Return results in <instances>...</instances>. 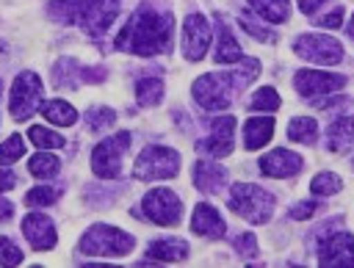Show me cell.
<instances>
[{
    "label": "cell",
    "mask_w": 354,
    "mask_h": 268,
    "mask_svg": "<svg viewBox=\"0 0 354 268\" xmlns=\"http://www.w3.org/2000/svg\"><path fill=\"white\" fill-rule=\"evenodd\" d=\"M41 80L36 72H19L14 86H11V94H8V111L17 122H25L39 105H41Z\"/></svg>",
    "instance_id": "obj_7"
},
{
    "label": "cell",
    "mask_w": 354,
    "mask_h": 268,
    "mask_svg": "<svg viewBox=\"0 0 354 268\" xmlns=\"http://www.w3.org/2000/svg\"><path fill=\"white\" fill-rule=\"evenodd\" d=\"M136 99L144 108H155L163 99V83L158 77H141L136 83Z\"/></svg>",
    "instance_id": "obj_26"
},
{
    "label": "cell",
    "mask_w": 354,
    "mask_h": 268,
    "mask_svg": "<svg viewBox=\"0 0 354 268\" xmlns=\"http://www.w3.org/2000/svg\"><path fill=\"white\" fill-rule=\"evenodd\" d=\"M22 155H25V141H22L19 133L8 135V138L0 144V166H11V163H17Z\"/></svg>",
    "instance_id": "obj_30"
},
{
    "label": "cell",
    "mask_w": 354,
    "mask_h": 268,
    "mask_svg": "<svg viewBox=\"0 0 354 268\" xmlns=\"http://www.w3.org/2000/svg\"><path fill=\"white\" fill-rule=\"evenodd\" d=\"M216 64H238L243 55H241V47L230 30V25L221 19V14H216Z\"/></svg>",
    "instance_id": "obj_19"
},
{
    "label": "cell",
    "mask_w": 354,
    "mask_h": 268,
    "mask_svg": "<svg viewBox=\"0 0 354 268\" xmlns=\"http://www.w3.org/2000/svg\"><path fill=\"white\" fill-rule=\"evenodd\" d=\"M348 36L354 39V14H351V22H348Z\"/></svg>",
    "instance_id": "obj_44"
},
{
    "label": "cell",
    "mask_w": 354,
    "mask_h": 268,
    "mask_svg": "<svg viewBox=\"0 0 354 268\" xmlns=\"http://www.w3.org/2000/svg\"><path fill=\"white\" fill-rule=\"evenodd\" d=\"M227 204L232 213H238L249 224H266L274 216V196L252 182H235L230 188Z\"/></svg>",
    "instance_id": "obj_3"
},
{
    "label": "cell",
    "mask_w": 354,
    "mask_h": 268,
    "mask_svg": "<svg viewBox=\"0 0 354 268\" xmlns=\"http://www.w3.org/2000/svg\"><path fill=\"white\" fill-rule=\"evenodd\" d=\"M22 235L36 251H44V249L55 246V227L44 213H28L22 218Z\"/></svg>",
    "instance_id": "obj_15"
},
{
    "label": "cell",
    "mask_w": 354,
    "mask_h": 268,
    "mask_svg": "<svg viewBox=\"0 0 354 268\" xmlns=\"http://www.w3.org/2000/svg\"><path fill=\"white\" fill-rule=\"evenodd\" d=\"M147 257L160 260V262H177V260H185L188 257V243L180 240V238H160V240H152L149 243Z\"/></svg>",
    "instance_id": "obj_22"
},
{
    "label": "cell",
    "mask_w": 354,
    "mask_h": 268,
    "mask_svg": "<svg viewBox=\"0 0 354 268\" xmlns=\"http://www.w3.org/2000/svg\"><path fill=\"white\" fill-rule=\"evenodd\" d=\"M318 262L321 265H335V268H348L354 265V235L337 232L318 246Z\"/></svg>",
    "instance_id": "obj_13"
},
{
    "label": "cell",
    "mask_w": 354,
    "mask_h": 268,
    "mask_svg": "<svg viewBox=\"0 0 354 268\" xmlns=\"http://www.w3.org/2000/svg\"><path fill=\"white\" fill-rule=\"evenodd\" d=\"M232 141H235V116L224 113V116H216L210 122V135L196 141V149L207 152L213 157H224L232 152Z\"/></svg>",
    "instance_id": "obj_12"
},
{
    "label": "cell",
    "mask_w": 354,
    "mask_h": 268,
    "mask_svg": "<svg viewBox=\"0 0 354 268\" xmlns=\"http://www.w3.org/2000/svg\"><path fill=\"white\" fill-rule=\"evenodd\" d=\"M113 119H116V113L111 108H91L86 113V124H88L91 133H105L113 124Z\"/></svg>",
    "instance_id": "obj_32"
},
{
    "label": "cell",
    "mask_w": 354,
    "mask_h": 268,
    "mask_svg": "<svg viewBox=\"0 0 354 268\" xmlns=\"http://www.w3.org/2000/svg\"><path fill=\"white\" fill-rule=\"evenodd\" d=\"M22 262V249L11 238H0V265H17Z\"/></svg>",
    "instance_id": "obj_36"
},
{
    "label": "cell",
    "mask_w": 354,
    "mask_h": 268,
    "mask_svg": "<svg viewBox=\"0 0 354 268\" xmlns=\"http://www.w3.org/2000/svg\"><path fill=\"white\" fill-rule=\"evenodd\" d=\"M301 166H304L301 157L296 152H290V149H274V152H268V155L260 157V171L268 174V177H277V180L299 174Z\"/></svg>",
    "instance_id": "obj_16"
},
{
    "label": "cell",
    "mask_w": 354,
    "mask_h": 268,
    "mask_svg": "<svg viewBox=\"0 0 354 268\" xmlns=\"http://www.w3.org/2000/svg\"><path fill=\"white\" fill-rule=\"evenodd\" d=\"M141 213L160 227H174L183 216V202L174 191L169 188H152L147 191V196L141 199Z\"/></svg>",
    "instance_id": "obj_8"
},
{
    "label": "cell",
    "mask_w": 354,
    "mask_h": 268,
    "mask_svg": "<svg viewBox=\"0 0 354 268\" xmlns=\"http://www.w3.org/2000/svg\"><path fill=\"white\" fill-rule=\"evenodd\" d=\"M343 8H335L332 14H324V17H318V22L315 25H321V28H340L343 22Z\"/></svg>",
    "instance_id": "obj_39"
},
{
    "label": "cell",
    "mask_w": 354,
    "mask_h": 268,
    "mask_svg": "<svg viewBox=\"0 0 354 268\" xmlns=\"http://www.w3.org/2000/svg\"><path fill=\"white\" fill-rule=\"evenodd\" d=\"M180 171V155L169 146H147L136 163H133V177H138L141 182H152V180H171Z\"/></svg>",
    "instance_id": "obj_5"
},
{
    "label": "cell",
    "mask_w": 354,
    "mask_h": 268,
    "mask_svg": "<svg viewBox=\"0 0 354 268\" xmlns=\"http://www.w3.org/2000/svg\"><path fill=\"white\" fill-rule=\"evenodd\" d=\"M249 6L268 22L279 25V22H288L290 17V3L288 0H249Z\"/></svg>",
    "instance_id": "obj_25"
},
{
    "label": "cell",
    "mask_w": 354,
    "mask_h": 268,
    "mask_svg": "<svg viewBox=\"0 0 354 268\" xmlns=\"http://www.w3.org/2000/svg\"><path fill=\"white\" fill-rule=\"evenodd\" d=\"M351 99L348 97H332V99H313V105L315 108H321V111H329V108H343V105H348Z\"/></svg>",
    "instance_id": "obj_40"
},
{
    "label": "cell",
    "mask_w": 354,
    "mask_h": 268,
    "mask_svg": "<svg viewBox=\"0 0 354 268\" xmlns=\"http://www.w3.org/2000/svg\"><path fill=\"white\" fill-rule=\"evenodd\" d=\"M136 246L133 235L111 227V224H94L80 238V251L91 257H124Z\"/></svg>",
    "instance_id": "obj_4"
},
{
    "label": "cell",
    "mask_w": 354,
    "mask_h": 268,
    "mask_svg": "<svg viewBox=\"0 0 354 268\" xmlns=\"http://www.w3.org/2000/svg\"><path fill=\"white\" fill-rule=\"evenodd\" d=\"M326 146H329V152H337V155H343L354 146V116H343V119L329 124Z\"/></svg>",
    "instance_id": "obj_21"
},
{
    "label": "cell",
    "mask_w": 354,
    "mask_h": 268,
    "mask_svg": "<svg viewBox=\"0 0 354 268\" xmlns=\"http://www.w3.org/2000/svg\"><path fill=\"white\" fill-rule=\"evenodd\" d=\"M324 3H326V0H299V8H301V14H307V17H310V14H315Z\"/></svg>",
    "instance_id": "obj_42"
},
{
    "label": "cell",
    "mask_w": 354,
    "mask_h": 268,
    "mask_svg": "<svg viewBox=\"0 0 354 268\" xmlns=\"http://www.w3.org/2000/svg\"><path fill=\"white\" fill-rule=\"evenodd\" d=\"M28 135H30V141H33L39 149H58V146H64V144H66V141H64V135H58V133H53V130L41 127V124L30 127V130H28Z\"/></svg>",
    "instance_id": "obj_31"
},
{
    "label": "cell",
    "mask_w": 354,
    "mask_h": 268,
    "mask_svg": "<svg viewBox=\"0 0 354 268\" xmlns=\"http://www.w3.org/2000/svg\"><path fill=\"white\" fill-rule=\"evenodd\" d=\"M105 0H50L47 6V14L53 22H61V25H72V22H86Z\"/></svg>",
    "instance_id": "obj_14"
},
{
    "label": "cell",
    "mask_w": 354,
    "mask_h": 268,
    "mask_svg": "<svg viewBox=\"0 0 354 268\" xmlns=\"http://www.w3.org/2000/svg\"><path fill=\"white\" fill-rule=\"evenodd\" d=\"M235 251H238L241 257H246V260L257 257V238H254L252 232H246V235H238V238H235Z\"/></svg>",
    "instance_id": "obj_37"
},
{
    "label": "cell",
    "mask_w": 354,
    "mask_h": 268,
    "mask_svg": "<svg viewBox=\"0 0 354 268\" xmlns=\"http://www.w3.org/2000/svg\"><path fill=\"white\" fill-rule=\"evenodd\" d=\"M293 50L299 58L310 61V64H337L343 58V47L340 41H335L332 36H324V33H301L296 41H293Z\"/></svg>",
    "instance_id": "obj_9"
},
{
    "label": "cell",
    "mask_w": 354,
    "mask_h": 268,
    "mask_svg": "<svg viewBox=\"0 0 354 268\" xmlns=\"http://www.w3.org/2000/svg\"><path fill=\"white\" fill-rule=\"evenodd\" d=\"M293 86L301 97H318V94L340 91L346 86V77L332 75V72H321V69H299L293 75Z\"/></svg>",
    "instance_id": "obj_11"
},
{
    "label": "cell",
    "mask_w": 354,
    "mask_h": 268,
    "mask_svg": "<svg viewBox=\"0 0 354 268\" xmlns=\"http://www.w3.org/2000/svg\"><path fill=\"white\" fill-rule=\"evenodd\" d=\"M133 144V135L130 133H113L111 138L100 141L91 152V171L102 180H113L119 177L122 171V155L127 152V146Z\"/></svg>",
    "instance_id": "obj_6"
},
{
    "label": "cell",
    "mask_w": 354,
    "mask_h": 268,
    "mask_svg": "<svg viewBox=\"0 0 354 268\" xmlns=\"http://www.w3.org/2000/svg\"><path fill=\"white\" fill-rule=\"evenodd\" d=\"M257 75H260V61H254V58L241 61V66L235 72H224V75L207 72L194 80V99L205 111H227V105L232 102V94L243 86H249Z\"/></svg>",
    "instance_id": "obj_2"
},
{
    "label": "cell",
    "mask_w": 354,
    "mask_h": 268,
    "mask_svg": "<svg viewBox=\"0 0 354 268\" xmlns=\"http://www.w3.org/2000/svg\"><path fill=\"white\" fill-rule=\"evenodd\" d=\"M39 111H41V116H44L47 122L61 124V127H69V124L77 122V111H75L69 102H64V99H47V102L39 105Z\"/></svg>",
    "instance_id": "obj_23"
},
{
    "label": "cell",
    "mask_w": 354,
    "mask_h": 268,
    "mask_svg": "<svg viewBox=\"0 0 354 268\" xmlns=\"http://www.w3.org/2000/svg\"><path fill=\"white\" fill-rule=\"evenodd\" d=\"M227 182V171L213 160H196L194 163V185L202 193H218Z\"/></svg>",
    "instance_id": "obj_18"
},
{
    "label": "cell",
    "mask_w": 354,
    "mask_h": 268,
    "mask_svg": "<svg viewBox=\"0 0 354 268\" xmlns=\"http://www.w3.org/2000/svg\"><path fill=\"white\" fill-rule=\"evenodd\" d=\"M14 185H17V174L8 171V169H0V193L3 191H11Z\"/></svg>",
    "instance_id": "obj_41"
},
{
    "label": "cell",
    "mask_w": 354,
    "mask_h": 268,
    "mask_svg": "<svg viewBox=\"0 0 354 268\" xmlns=\"http://www.w3.org/2000/svg\"><path fill=\"white\" fill-rule=\"evenodd\" d=\"M58 169H61V163H58V157L55 155H33L30 160H28V171L33 174V177H55L58 174Z\"/></svg>",
    "instance_id": "obj_28"
},
{
    "label": "cell",
    "mask_w": 354,
    "mask_h": 268,
    "mask_svg": "<svg viewBox=\"0 0 354 268\" xmlns=\"http://www.w3.org/2000/svg\"><path fill=\"white\" fill-rule=\"evenodd\" d=\"M241 28H243L246 33H252L254 39H260V41H274V39H277L274 30H268L266 25H257V19L249 17V14H241Z\"/></svg>",
    "instance_id": "obj_35"
},
{
    "label": "cell",
    "mask_w": 354,
    "mask_h": 268,
    "mask_svg": "<svg viewBox=\"0 0 354 268\" xmlns=\"http://www.w3.org/2000/svg\"><path fill=\"white\" fill-rule=\"evenodd\" d=\"M55 199H58V191L50 188V185H39V188H30V191L25 193V204H28V207H47V204H53Z\"/></svg>",
    "instance_id": "obj_34"
},
{
    "label": "cell",
    "mask_w": 354,
    "mask_h": 268,
    "mask_svg": "<svg viewBox=\"0 0 354 268\" xmlns=\"http://www.w3.org/2000/svg\"><path fill=\"white\" fill-rule=\"evenodd\" d=\"M274 135V119L271 116H252L243 122V146L249 152L266 146Z\"/></svg>",
    "instance_id": "obj_20"
},
{
    "label": "cell",
    "mask_w": 354,
    "mask_h": 268,
    "mask_svg": "<svg viewBox=\"0 0 354 268\" xmlns=\"http://www.w3.org/2000/svg\"><path fill=\"white\" fill-rule=\"evenodd\" d=\"M80 80H83V66L75 58H61L53 66V83L58 88H75Z\"/></svg>",
    "instance_id": "obj_24"
},
{
    "label": "cell",
    "mask_w": 354,
    "mask_h": 268,
    "mask_svg": "<svg viewBox=\"0 0 354 268\" xmlns=\"http://www.w3.org/2000/svg\"><path fill=\"white\" fill-rule=\"evenodd\" d=\"M313 213H315V202H310V199H307V202H301V204H296V207H290V210H288V216H290V218H293V221H304V218H310V216H313Z\"/></svg>",
    "instance_id": "obj_38"
},
{
    "label": "cell",
    "mask_w": 354,
    "mask_h": 268,
    "mask_svg": "<svg viewBox=\"0 0 354 268\" xmlns=\"http://www.w3.org/2000/svg\"><path fill=\"white\" fill-rule=\"evenodd\" d=\"M14 216V204L8 199H0V221H8Z\"/></svg>",
    "instance_id": "obj_43"
},
{
    "label": "cell",
    "mask_w": 354,
    "mask_h": 268,
    "mask_svg": "<svg viewBox=\"0 0 354 268\" xmlns=\"http://www.w3.org/2000/svg\"><path fill=\"white\" fill-rule=\"evenodd\" d=\"M343 188V180L337 177V174H332V171H321L318 177H313V182H310V193H315V196H332V193H337Z\"/></svg>",
    "instance_id": "obj_29"
},
{
    "label": "cell",
    "mask_w": 354,
    "mask_h": 268,
    "mask_svg": "<svg viewBox=\"0 0 354 268\" xmlns=\"http://www.w3.org/2000/svg\"><path fill=\"white\" fill-rule=\"evenodd\" d=\"M315 135H318L315 119H310V116H296V119H290V124H288V138H290V141L313 144Z\"/></svg>",
    "instance_id": "obj_27"
},
{
    "label": "cell",
    "mask_w": 354,
    "mask_h": 268,
    "mask_svg": "<svg viewBox=\"0 0 354 268\" xmlns=\"http://www.w3.org/2000/svg\"><path fill=\"white\" fill-rule=\"evenodd\" d=\"M171 30L174 22L169 14H158L152 6H141L119 30L116 50L133 55H158L171 50Z\"/></svg>",
    "instance_id": "obj_1"
},
{
    "label": "cell",
    "mask_w": 354,
    "mask_h": 268,
    "mask_svg": "<svg viewBox=\"0 0 354 268\" xmlns=\"http://www.w3.org/2000/svg\"><path fill=\"white\" fill-rule=\"evenodd\" d=\"M210 47V25L202 14H188L183 22V55L188 61H202Z\"/></svg>",
    "instance_id": "obj_10"
},
{
    "label": "cell",
    "mask_w": 354,
    "mask_h": 268,
    "mask_svg": "<svg viewBox=\"0 0 354 268\" xmlns=\"http://www.w3.org/2000/svg\"><path fill=\"white\" fill-rule=\"evenodd\" d=\"M191 229H194L196 235H202V238H210V240H218V238L227 232V227H224L218 210H216L213 204H207V202H199V204L194 207Z\"/></svg>",
    "instance_id": "obj_17"
},
{
    "label": "cell",
    "mask_w": 354,
    "mask_h": 268,
    "mask_svg": "<svg viewBox=\"0 0 354 268\" xmlns=\"http://www.w3.org/2000/svg\"><path fill=\"white\" fill-rule=\"evenodd\" d=\"M249 108L252 111H277L279 108V94L274 91V88H257L254 94H252V99H249Z\"/></svg>",
    "instance_id": "obj_33"
}]
</instances>
